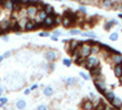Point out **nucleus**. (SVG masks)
<instances>
[{"mask_svg": "<svg viewBox=\"0 0 122 110\" xmlns=\"http://www.w3.org/2000/svg\"><path fill=\"white\" fill-rule=\"evenodd\" d=\"M116 25H118V21L117 20H110V21H106V23H105V29L106 31H109V29L112 27V26H116Z\"/></svg>", "mask_w": 122, "mask_h": 110, "instance_id": "obj_14", "label": "nucleus"}, {"mask_svg": "<svg viewBox=\"0 0 122 110\" xmlns=\"http://www.w3.org/2000/svg\"><path fill=\"white\" fill-rule=\"evenodd\" d=\"M104 95H105V99H106V100H109L110 103L111 102H112L114 100V99H115V93L112 92V91H107V89H106V92L104 93Z\"/></svg>", "mask_w": 122, "mask_h": 110, "instance_id": "obj_12", "label": "nucleus"}, {"mask_svg": "<svg viewBox=\"0 0 122 110\" xmlns=\"http://www.w3.org/2000/svg\"><path fill=\"white\" fill-rule=\"evenodd\" d=\"M114 75L117 78L122 77V65H114Z\"/></svg>", "mask_w": 122, "mask_h": 110, "instance_id": "obj_11", "label": "nucleus"}, {"mask_svg": "<svg viewBox=\"0 0 122 110\" xmlns=\"http://www.w3.org/2000/svg\"><path fill=\"white\" fill-rule=\"evenodd\" d=\"M120 109H121V110H122V104H121V106H120Z\"/></svg>", "mask_w": 122, "mask_h": 110, "instance_id": "obj_43", "label": "nucleus"}, {"mask_svg": "<svg viewBox=\"0 0 122 110\" xmlns=\"http://www.w3.org/2000/svg\"><path fill=\"white\" fill-rule=\"evenodd\" d=\"M68 33H70L71 36H77V34H82V32H81L79 29H77V28H75V29H71V31H68Z\"/></svg>", "mask_w": 122, "mask_h": 110, "instance_id": "obj_25", "label": "nucleus"}, {"mask_svg": "<svg viewBox=\"0 0 122 110\" xmlns=\"http://www.w3.org/2000/svg\"><path fill=\"white\" fill-rule=\"evenodd\" d=\"M37 110H48V106L46 105H38V108H37Z\"/></svg>", "mask_w": 122, "mask_h": 110, "instance_id": "obj_29", "label": "nucleus"}, {"mask_svg": "<svg viewBox=\"0 0 122 110\" xmlns=\"http://www.w3.org/2000/svg\"><path fill=\"white\" fill-rule=\"evenodd\" d=\"M60 23H61V17L57 16V15H55V26L56 25H60Z\"/></svg>", "mask_w": 122, "mask_h": 110, "instance_id": "obj_28", "label": "nucleus"}, {"mask_svg": "<svg viewBox=\"0 0 122 110\" xmlns=\"http://www.w3.org/2000/svg\"><path fill=\"white\" fill-rule=\"evenodd\" d=\"M83 66L87 67L88 70H92V68H94V67L100 66V60H99V58L95 56V55H90V56H88V58L84 60V65H83Z\"/></svg>", "mask_w": 122, "mask_h": 110, "instance_id": "obj_2", "label": "nucleus"}, {"mask_svg": "<svg viewBox=\"0 0 122 110\" xmlns=\"http://www.w3.org/2000/svg\"><path fill=\"white\" fill-rule=\"evenodd\" d=\"M29 93H30V89H29V88H27L26 91H25V94L27 95V94H29Z\"/></svg>", "mask_w": 122, "mask_h": 110, "instance_id": "obj_39", "label": "nucleus"}, {"mask_svg": "<svg viewBox=\"0 0 122 110\" xmlns=\"http://www.w3.org/2000/svg\"><path fill=\"white\" fill-rule=\"evenodd\" d=\"M82 109L83 110H94V105H93V102L90 99H87L82 103Z\"/></svg>", "mask_w": 122, "mask_h": 110, "instance_id": "obj_7", "label": "nucleus"}, {"mask_svg": "<svg viewBox=\"0 0 122 110\" xmlns=\"http://www.w3.org/2000/svg\"><path fill=\"white\" fill-rule=\"evenodd\" d=\"M89 98H92V99H90L92 102H93V99H97V98H95V94H94L93 92H89Z\"/></svg>", "mask_w": 122, "mask_h": 110, "instance_id": "obj_31", "label": "nucleus"}, {"mask_svg": "<svg viewBox=\"0 0 122 110\" xmlns=\"http://www.w3.org/2000/svg\"><path fill=\"white\" fill-rule=\"evenodd\" d=\"M90 75L93 76V77H98V76H100V75H101V68H100V66L92 68V70H90Z\"/></svg>", "mask_w": 122, "mask_h": 110, "instance_id": "obj_17", "label": "nucleus"}, {"mask_svg": "<svg viewBox=\"0 0 122 110\" xmlns=\"http://www.w3.org/2000/svg\"><path fill=\"white\" fill-rule=\"evenodd\" d=\"M5 92V89H4V87H1V86H0V97H1L3 95V93Z\"/></svg>", "mask_w": 122, "mask_h": 110, "instance_id": "obj_35", "label": "nucleus"}, {"mask_svg": "<svg viewBox=\"0 0 122 110\" xmlns=\"http://www.w3.org/2000/svg\"><path fill=\"white\" fill-rule=\"evenodd\" d=\"M65 81H66V83H67L68 86H75V84L77 83V81H76L75 77H68V78L65 79Z\"/></svg>", "mask_w": 122, "mask_h": 110, "instance_id": "obj_20", "label": "nucleus"}, {"mask_svg": "<svg viewBox=\"0 0 122 110\" xmlns=\"http://www.w3.org/2000/svg\"><path fill=\"white\" fill-rule=\"evenodd\" d=\"M44 56H45V60H48L49 63H53V61H55L56 58H57V53L54 52V50H48L44 54Z\"/></svg>", "mask_w": 122, "mask_h": 110, "instance_id": "obj_6", "label": "nucleus"}, {"mask_svg": "<svg viewBox=\"0 0 122 110\" xmlns=\"http://www.w3.org/2000/svg\"><path fill=\"white\" fill-rule=\"evenodd\" d=\"M10 55H11V52H6V53L3 55V56H4V59H5V58H9Z\"/></svg>", "mask_w": 122, "mask_h": 110, "instance_id": "obj_34", "label": "nucleus"}, {"mask_svg": "<svg viewBox=\"0 0 122 110\" xmlns=\"http://www.w3.org/2000/svg\"><path fill=\"white\" fill-rule=\"evenodd\" d=\"M38 36L39 37H49V33H46V32H39Z\"/></svg>", "mask_w": 122, "mask_h": 110, "instance_id": "obj_30", "label": "nucleus"}, {"mask_svg": "<svg viewBox=\"0 0 122 110\" xmlns=\"http://www.w3.org/2000/svg\"><path fill=\"white\" fill-rule=\"evenodd\" d=\"M38 11H39L38 6H32V5L27 6V7H26V16H27L28 18H33V17L37 16Z\"/></svg>", "mask_w": 122, "mask_h": 110, "instance_id": "obj_3", "label": "nucleus"}, {"mask_svg": "<svg viewBox=\"0 0 122 110\" xmlns=\"http://www.w3.org/2000/svg\"><path fill=\"white\" fill-rule=\"evenodd\" d=\"M3 6H4L6 10H9V11H14V9H15V4H14V1H4Z\"/></svg>", "mask_w": 122, "mask_h": 110, "instance_id": "obj_16", "label": "nucleus"}, {"mask_svg": "<svg viewBox=\"0 0 122 110\" xmlns=\"http://www.w3.org/2000/svg\"><path fill=\"white\" fill-rule=\"evenodd\" d=\"M82 36H84V37H89L90 39H94V38H97V34H95L94 32H92V31L84 32V33H82Z\"/></svg>", "mask_w": 122, "mask_h": 110, "instance_id": "obj_22", "label": "nucleus"}, {"mask_svg": "<svg viewBox=\"0 0 122 110\" xmlns=\"http://www.w3.org/2000/svg\"><path fill=\"white\" fill-rule=\"evenodd\" d=\"M78 55L82 59H87L88 56H90L92 55V45L88 42H82L79 45V49H78Z\"/></svg>", "mask_w": 122, "mask_h": 110, "instance_id": "obj_1", "label": "nucleus"}, {"mask_svg": "<svg viewBox=\"0 0 122 110\" xmlns=\"http://www.w3.org/2000/svg\"><path fill=\"white\" fill-rule=\"evenodd\" d=\"M44 95L45 97H51L53 95V93H54V89H53V87H50V86H48V87H45L44 88Z\"/></svg>", "mask_w": 122, "mask_h": 110, "instance_id": "obj_19", "label": "nucleus"}, {"mask_svg": "<svg viewBox=\"0 0 122 110\" xmlns=\"http://www.w3.org/2000/svg\"><path fill=\"white\" fill-rule=\"evenodd\" d=\"M37 27H38V25L36 23L34 20H28L26 26H25V29H26V31H32V29H34Z\"/></svg>", "mask_w": 122, "mask_h": 110, "instance_id": "obj_8", "label": "nucleus"}, {"mask_svg": "<svg viewBox=\"0 0 122 110\" xmlns=\"http://www.w3.org/2000/svg\"><path fill=\"white\" fill-rule=\"evenodd\" d=\"M114 4H115V1H112V0H104V1H101V6L105 9L114 7Z\"/></svg>", "mask_w": 122, "mask_h": 110, "instance_id": "obj_15", "label": "nucleus"}, {"mask_svg": "<svg viewBox=\"0 0 122 110\" xmlns=\"http://www.w3.org/2000/svg\"><path fill=\"white\" fill-rule=\"evenodd\" d=\"M78 11H79L81 14H86V12H87V9H86V6L81 5V6L78 7Z\"/></svg>", "mask_w": 122, "mask_h": 110, "instance_id": "obj_27", "label": "nucleus"}, {"mask_svg": "<svg viewBox=\"0 0 122 110\" xmlns=\"http://www.w3.org/2000/svg\"><path fill=\"white\" fill-rule=\"evenodd\" d=\"M43 11L46 14V16H50V15H55V14H54V7H53L51 5H48V4L44 6Z\"/></svg>", "mask_w": 122, "mask_h": 110, "instance_id": "obj_13", "label": "nucleus"}, {"mask_svg": "<svg viewBox=\"0 0 122 110\" xmlns=\"http://www.w3.org/2000/svg\"><path fill=\"white\" fill-rule=\"evenodd\" d=\"M103 110H115V109H114L112 106H111V105H105Z\"/></svg>", "mask_w": 122, "mask_h": 110, "instance_id": "obj_32", "label": "nucleus"}, {"mask_svg": "<svg viewBox=\"0 0 122 110\" xmlns=\"http://www.w3.org/2000/svg\"><path fill=\"white\" fill-rule=\"evenodd\" d=\"M110 60L112 61L114 65H122V54H121V53L111 54V55H110Z\"/></svg>", "mask_w": 122, "mask_h": 110, "instance_id": "obj_5", "label": "nucleus"}, {"mask_svg": "<svg viewBox=\"0 0 122 110\" xmlns=\"http://www.w3.org/2000/svg\"><path fill=\"white\" fill-rule=\"evenodd\" d=\"M26 100L25 99H18V100L16 102V108L17 109H20V110H23L25 108H26Z\"/></svg>", "mask_w": 122, "mask_h": 110, "instance_id": "obj_18", "label": "nucleus"}, {"mask_svg": "<svg viewBox=\"0 0 122 110\" xmlns=\"http://www.w3.org/2000/svg\"><path fill=\"white\" fill-rule=\"evenodd\" d=\"M62 64H64L66 67H70L71 65H72V60L68 59V58H66V59H64V60H62Z\"/></svg>", "mask_w": 122, "mask_h": 110, "instance_id": "obj_23", "label": "nucleus"}, {"mask_svg": "<svg viewBox=\"0 0 122 110\" xmlns=\"http://www.w3.org/2000/svg\"><path fill=\"white\" fill-rule=\"evenodd\" d=\"M7 102H9V99L6 97H0V108H3Z\"/></svg>", "mask_w": 122, "mask_h": 110, "instance_id": "obj_24", "label": "nucleus"}, {"mask_svg": "<svg viewBox=\"0 0 122 110\" xmlns=\"http://www.w3.org/2000/svg\"><path fill=\"white\" fill-rule=\"evenodd\" d=\"M79 76L82 77V78L84 79V81H88V79H89V75H88V73H86V72H83V71H81V72H79Z\"/></svg>", "mask_w": 122, "mask_h": 110, "instance_id": "obj_26", "label": "nucleus"}, {"mask_svg": "<svg viewBox=\"0 0 122 110\" xmlns=\"http://www.w3.org/2000/svg\"><path fill=\"white\" fill-rule=\"evenodd\" d=\"M42 26H44L45 28H51L55 26V15H50V16H46L45 20L43 21Z\"/></svg>", "mask_w": 122, "mask_h": 110, "instance_id": "obj_4", "label": "nucleus"}, {"mask_svg": "<svg viewBox=\"0 0 122 110\" xmlns=\"http://www.w3.org/2000/svg\"><path fill=\"white\" fill-rule=\"evenodd\" d=\"M0 29H1V32H6L10 29V20H3L1 22H0Z\"/></svg>", "mask_w": 122, "mask_h": 110, "instance_id": "obj_9", "label": "nucleus"}, {"mask_svg": "<svg viewBox=\"0 0 122 110\" xmlns=\"http://www.w3.org/2000/svg\"><path fill=\"white\" fill-rule=\"evenodd\" d=\"M118 17H120V18H122V12H120V14H118Z\"/></svg>", "mask_w": 122, "mask_h": 110, "instance_id": "obj_42", "label": "nucleus"}, {"mask_svg": "<svg viewBox=\"0 0 122 110\" xmlns=\"http://www.w3.org/2000/svg\"><path fill=\"white\" fill-rule=\"evenodd\" d=\"M109 39H110V41H112V42H117L118 41V33L117 32H112L109 36Z\"/></svg>", "mask_w": 122, "mask_h": 110, "instance_id": "obj_21", "label": "nucleus"}, {"mask_svg": "<svg viewBox=\"0 0 122 110\" xmlns=\"http://www.w3.org/2000/svg\"><path fill=\"white\" fill-rule=\"evenodd\" d=\"M36 88H38V84H33V86H32V87H30L29 89H30V91H34V89H36Z\"/></svg>", "mask_w": 122, "mask_h": 110, "instance_id": "obj_36", "label": "nucleus"}, {"mask_svg": "<svg viewBox=\"0 0 122 110\" xmlns=\"http://www.w3.org/2000/svg\"><path fill=\"white\" fill-rule=\"evenodd\" d=\"M50 38H51V41H54V42L59 41V39H57V37H55V36H51V37H50Z\"/></svg>", "mask_w": 122, "mask_h": 110, "instance_id": "obj_37", "label": "nucleus"}, {"mask_svg": "<svg viewBox=\"0 0 122 110\" xmlns=\"http://www.w3.org/2000/svg\"><path fill=\"white\" fill-rule=\"evenodd\" d=\"M68 110H70V109H68Z\"/></svg>", "mask_w": 122, "mask_h": 110, "instance_id": "obj_44", "label": "nucleus"}, {"mask_svg": "<svg viewBox=\"0 0 122 110\" xmlns=\"http://www.w3.org/2000/svg\"><path fill=\"white\" fill-rule=\"evenodd\" d=\"M3 41H4V42H7V41H9V37H7V36H4V37H3Z\"/></svg>", "mask_w": 122, "mask_h": 110, "instance_id": "obj_38", "label": "nucleus"}, {"mask_svg": "<svg viewBox=\"0 0 122 110\" xmlns=\"http://www.w3.org/2000/svg\"><path fill=\"white\" fill-rule=\"evenodd\" d=\"M121 104H122V99H121L120 97H115V99L111 102V106H112L115 110H116V109H120Z\"/></svg>", "mask_w": 122, "mask_h": 110, "instance_id": "obj_10", "label": "nucleus"}, {"mask_svg": "<svg viewBox=\"0 0 122 110\" xmlns=\"http://www.w3.org/2000/svg\"><path fill=\"white\" fill-rule=\"evenodd\" d=\"M61 34H62V32H61V31H54V36H55V37H59V36H61Z\"/></svg>", "mask_w": 122, "mask_h": 110, "instance_id": "obj_33", "label": "nucleus"}, {"mask_svg": "<svg viewBox=\"0 0 122 110\" xmlns=\"http://www.w3.org/2000/svg\"><path fill=\"white\" fill-rule=\"evenodd\" d=\"M3 60H4V56H3V55H0V63H1Z\"/></svg>", "mask_w": 122, "mask_h": 110, "instance_id": "obj_41", "label": "nucleus"}, {"mask_svg": "<svg viewBox=\"0 0 122 110\" xmlns=\"http://www.w3.org/2000/svg\"><path fill=\"white\" fill-rule=\"evenodd\" d=\"M118 9H120V11H122V1L118 3Z\"/></svg>", "mask_w": 122, "mask_h": 110, "instance_id": "obj_40", "label": "nucleus"}]
</instances>
